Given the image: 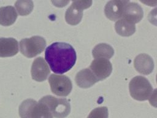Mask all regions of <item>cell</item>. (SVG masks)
<instances>
[{
  "label": "cell",
  "mask_w": 157,
  "mask_h": 118,
  "mask_svg": "<svg viewBox=\"0 0 157 118\" xmlns=\"http://www.w3.org/2000/svg\"><path fill=\"white\" fill-rule=\"evenodd\" d=\"M113 54V49L105 43H101L96 45L92 50V55L95 58L109 59Z\"/></svg>",
  "instance_id": "cell-16"
},
{
  "label": "cell",
  "mask_w": 157,
  "mask_h": 118,
  "mask_svg": "<svg viewBox=\"0 0 157 118\" xmlns=\"http://www.w3.org/2000/svg\"><path fill=\"white\" fill-rule=\"evenodd\" d=\"M90 71L98 81L109 77L112 71L111 63L105 58H96L94 60L90 66Z\"/></svg>",
  "instance_id": "cell-7"
},
{
  "label": "cell",
  "mask_w": 157,
  "mask_h": 118,
  "mask_svg": "<svg viewBox=\"0 0 157 118\" xmlns=\"http://www.w3.org/2000/svg\"><path fill=\"white\" fill-rule=\"evenodd\" d=\"M37 101L33 99H27L23 101L19 106V115L21 118H31L34 108Z\"/></svg>",
  "instance_id": "cell-17"
},
{
  "label": "cell",
  "mask_w": 157,
  "mask_h": 118,
  "mask_svg": "<svg viewBox=\"0 0 157 118\" xmlns=\"http://www.w3.org/2000/svg\"><path fill=\"white\" fill-rule=\"evenodd\" d=\"M131 96L138 101H145L148 99L153 92V87L150 82L141 76H136L129 84Z\"/></svg>",
  "instance_id": "cell-3"
},
{
  "label": "cell",
  "mask_w": 157,
  "mask_h": 118,
  "mask_svg": "<svg viewBox=\"0 0 157 118\" xmlns=\"http://www.w3.org/2000/svg\"><path fill=\"white\" fill-rule=\"evenodd\" d=\"M50 73V70L46 61L42 57L36 58L31 66V73L32 78L38 82L46 80Z\"/></svg>",
  "instance_id": "cell-9"
},
{
  "label": "cell",
  "mask_w": 157,
  "mask_h": 118,
  "mask_svg": "<svg viewBox=\"0 0 157 118\" xmlns=\"http://www.w3.org/2000/svg\"><path fill=\"white\" fill-rule=\"evenodd\" d=\"M52 92L58 96H66L71 92L72 84L71 79L65 75L51 74L48 79Z\"/></svg>",
  "instance_id": "cell-5"
},
{
  "label": "cell",
  "mask_w": 157,
  "mask_h": 118,
  "mask_svg": "<svg viewBox=\"0 0 157 118\" xmlns=\"http://www.w3.org/2000/svg\"><path fill=\"white\" fill-rule=\"evenodd\" d=\"M39 101L45 104L53 117L56 118H64L71 112L70 103L66 98H58L52 95H46Z\"/></svg>",
  "instance_id": "cell-2"
},
{
  "label": "cell",
  "mask_w": 157,
  "mask_h": 118,
  "mask_svg": "<svg viewBox=\"0 0 157 118\" xmlns=\"http://www.w3.org/2000/svg\"><path fill=\"white\" fill-rule=\"evenodd\" d=\"M129 2V1L120 0L109 1L104 8L105 16L112 21L120 20L123 17L124 9Z\"/></svg>",
  "instance_id": "cell-8"
},
{
  "label": "cell",
  "mask_w": 157,
  "mask_h": 118,
  "mask_svg": "<svg viewBox=\"0 0 157 118\" xmlns=\"http://www.w3.org/2000/svg\"><path fill=\"white\" fill-rule=\"evenodd\" d=\"M116 32L122 36H130L136 31V25L134 23L121 18L115 25Z\"/></svg>",
  "instance_id": "cell-14"
},
{
  "label": "cell",
  "mask_w": 157,
  "mask_h": 118,
  "mask_svg": "<svg viewBox=\"0 0 157 118\" xmlns=\"http://www.w3.org/2000/svg\"><path fill=\"white\" fill-rule=\"evenodd\" d=\"M17 13L12 6L0 7V25L10 26L12 25L17 18Z\"/></svg>",
  "instance_id": "cell-15"
},
{
  "label": "cell",
  "mask_w": 157,
  "mask_h": 118,
  "mask_svg": "<svg viewBox=\"0 0 157 118\" xmlns=\"http://www.w3.org/2000/svg\"><path fill=\"white\" fill-rule=\"evenodd\" d=\"M45 59L53 73L63 74L74 66L77 55L71 45L66 42H56L46 49Z\"/></svg>",
  "instance_id": "cell-1"
},
{
  "label": "cell",
  "mask_w": 157,
  "mask_h": 118,
  "mask_svg": "<svg viewBox=\"0 0 157 118\" xmlns=\"http://www.w3.org/2000/svg\"><path fill=\"white\" fill-rule=\"evenodd\" d=\"M134 67L140 73L147 75L150 74L154 68V62L152 58L145 53L138 55L134 59Z\"/></svg>",
  "instance_id": "cell-10"
},
{
  "label": "cell",
  "mask_w": 157,
  "mask_h": 118,
  "mask_svg": "<svg viewBox=\"0 0 157 118\" xmlns=\"http://www.w3.org/2000/svg\"><path fill=\"white\" fill-rule=\"evenodd\" d=\"M18 52V41L12 37H0V57L15 55Z\"/></svg>",
  "instance_id": "cell-12"
},
{
  "label": "cell",
  "mask_w": 157,
  "mask_h": 118,
  "mask_svg": "<svg viewBox=\"0 0 157 118\" xmlns=\"http://www.w3.org/2000/svg\"><path fill=\"white\" fill-rule=\"evenodd\" d=\"M144 16V12L140 6L136 2H129L124 9L123 17L134 24L139 22Z\"/></svg>",
  "instance_id": "cell-11"
},
{
  "label": "cell",
  "mask_w": 157,
  "mask_h": 118,
  "mask_svg": "<svg viewBox=\"0 0 157 118\" xmlns=\"http://www.w3.org/2000/svg\"><path fill=\"white\" fill-rule=\"evenodd\" d=\"M91 1H74L71 6L67 9L65 14L66 22L71 25L78 24L83 16V10L90 7Z\"/></svg>",
  "instance_id": "cell-6"
},
{
  "label": "cell",
  "mask_w": 157,
  "mask_h": 118,
  "mask_svg": "<svg viewBox=\"0 0 157 118\" xmlns=\"http://www.w3.org/2000/svg\"><path fill=\"white\" fill-rule=\"evenodd\" d=\"M31 118H53V116L47 106L39 101L33 109Z\"/></svg>",
  "instance_id": "cell-18"
},
{
  "label": "cell",
  "mask_w": 157,
  "mask_h": 118,
  "mask_svg": "<svg viewBox=\"0 0 157 118\" xmlns=\"http://www.w3.org/2000/svg\"><path fill=\"white\" fill-rule=\"evenodd\" d=\"M21 53L28 58H33L42 53L46 47L45 39L39 36L25 38L20 41Z\"/></svg>",
  "instance_id": "cell-4"
},
{
  "label": "cell",
  "mask_w": 157,
  "mask_h": 118,
  "mask_svg": "<svg viewBox=\"0 0 157 118\" xmlns=\"http://www.w3.org/2000/svg\"><path fill=\"white\" fill-rule=\"evenodd\" d=\"M75 80L77 85L83 88L90 87L98 81L89 68H85L78 72Z\"/></svg>",
  "instance_id": "cell-13"
},
{
  "label": "cell",
  "mask_w": 157,
  "mask_h": 118,
  "mask_svg": "<svg viewBox=\"0 0 157 118\" xmlns=\"http://www.w3.org/2000/svg\"><path fill=\"white\" fill-rule=\"evenodd\" d=\"M15 6L18 14L24 16L29 14L32 12L34 5L32 1L20 0L15 2Z\"/></svg>",
  "instance_id": "cell-19"
},
{
  "label": "cell",
  "mask_w": 157,
  "mask_h": 118,
  "mask_svg": "<svg viewBox=\"0 0 157 118\" xmlns=\"http://www.w3.org/2000/svg\"><path fill=\"white\" fill-rule=\"evenodd\" d=\"M108 117L109 112L107 108L102 106L92 110L87 118H108Z\"/></svg>",
  "instance_id": "cell-20"
}]
</instances>
